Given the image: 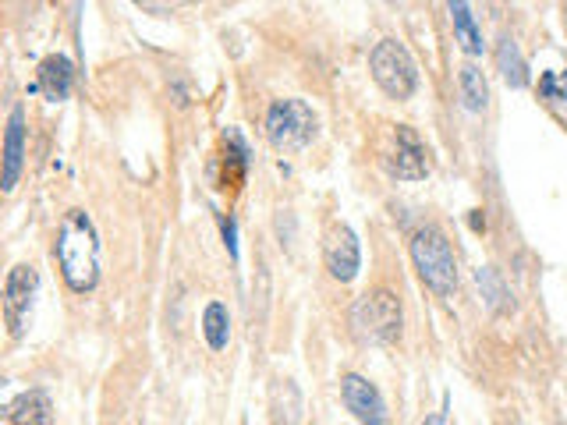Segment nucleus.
<instances>
[{
  "label": "nucleus",
  "mask_w": 567,
  "mask_h": 425,
  "mask_svg": "<svg viewBox=\"0 0 567 425\" xmlns=\"http://www.w3.org/2000/svg\"><path fill=\"white\" fill-rule=\"evenodd\" d=\"M54 259L64 284L75 294H89L100 284V234L86 209H68L57 224Z\"/></svg>",
  "instance_id": "f257e3e1"
},
{
  "label": "nucleus",
  "mask_w": 567,
  "mask_h": 425,
  "mask_svg": "<svg viewBox=\"0 0 567 425\" xmlns=\"http://www.w3.org/2000/svg\"><path fill=\"white\" fill-rule=\"evenodd\" d=\"M412 263L419 270L422 284L440 298H451L458 291V259L447 241V234L433 224H422L412 234Z\"/></svg>",
  "instance_id": "f03ea898"
},
{
  "label": "nucleus",
  "mask_w": 567,
  "mask_h": 425,
  "mask_svg": "<svg viewBox=\"0 0 567 425\" xmlns=\"http://www.w3.org/2000/svg\"><path fill=\"white\" fill-rule=\"evenodd\" d=\"M351 330L358 333V340L366 344H394L404 330V312L397 294L387 287L366 291L351 305Z\"/></svg>",
  "instance_id": "7ed1b4c3"
},
{
  "label": "nucleus",
  "mask_w": 567,
  "mask_h": 425,
  "mask_svg": "<svg viewBox=\"0 0 567 425\" xmlns=\"http://www.w3.org/2000/svg\"><path fill=\"white\" fill-rule=\"evenodd\" d=\"M263 128L277 153H298L316 139L319 117L305 100H273L270 110H266Z\"/></svg>",
  "instance_id": "20e7f679"
},
{
  "label": "nucleus",
  "mask_w": 567,
  "mask_h": 425,
  "mask_svg": "<svg viewBox=\"0 0 567 425\" xmlns=\"http://www.w3.org/2000/svg\"><path fill=\"white\" fill-rule=\"evenodd\" d=\"M369 71L390 100H408L419 89V68L401 39H380L369 54Z\"/></svg>",
  "instance_id": "39448f33"
},
{
  "label": "nucleus",
  "mask_w": 567,
  "mask_h": 425,
  "mask_svg": "<svg viewBox=\"0 0 567 425\" xmlns=\"http://www.w3.org/2000/svg\"><path fill=\"white\" fill-rule=\"evenodd\" d=\"M387 174L397 181H422L429 178L433 160H429V146L419 139L412 124H397L394 132V153L387 156Z\"/></svg>",
  "instance_id": "423d86ee"
},
{
  "label": "nucleus",
  "mask_w": 567,
  "mask_h": 425,
  "mask_svg": "<svg viewBox=\"0 0 567 425\" xmlns=\"http://www.w3.org/2000/svg\"><path fill=\"white\" fill-rule=\"evenodd\" d=\"M39 294V273L29 263L11 266L8 280H4V316H8L11 337H22L25 326L32 319V305Z\"/></svg>",
  "instance_id": "0eeeda50"
},
{
  "label": "nucleus",
  "mask_w": 567,
  "mask_h": 425,
  "mask_svg": "<svg viewBox=\"0 0 567 425\" xmlns=\"http://www.w3.org/2000/svg\"><path fill=\"white\" fill-rule=\"evenodd\" d=\"M341 397H344V408L362 425H390L387 401H383V394L376 390V383H369L366 376L348 372V376L341 379Z\"/></svg>",
  "instance_id": "6e6552de"
},
{
  "label": "nucleus",
  "mask_w": 567,
  "mask_h": 425,
  "mask_svg": "<svg viewBox=\"0 0 567 425\" xmlns=\"http://www.w3.org/2000/svg\"><path fill=\"white\" fill-rule=\"evenodd\" d=\"M323 263H327L330 277L348 284L358 277V266H362V252H358V238L348 224H334L323 238Z\"/></svg>",
  "instance_id": "1a4fd4ad"
},
{
  "label": "nucleus",
  "mask_w": 567,
  "mask_h": 425,
  "mask_svg": "<svg viewBox=\"0 0 567 425\" xmlns=\"http://www.w3.org/2000/svg\"><path fill=\"white\" fill-rule=\"evenodd\" d=\"M71 82H75V68H71V61L64 54H50V57L39 61L36 82L29 85V93H43L50 103H61V100H68Z\"/></svg>",
  "instance_id": "9d476101"
},
{
  "label": "nucleus",
  "mask_w": 567,
  "mask_h": 425,
  "mask_svg": "<svg viewBox=\"0 0 567 425\" xmlns=\"http://www.w3.org/2000/svg\"><path fill=\"white\" fill-rule=\"evenodd\" d=\"M25 163V110L11 107L8 117V135H4V192L18 185Z\"/></svg>",
  "instance_id": "9b49d317"
},
{
  "label": "nucleus",
  "mask_w": 567,
  "mask_h": 425,
  "mask_svg": "<svg viewBox=\"0 0 567 425\" xmlns=\"http://www.w3.org/2000/svg\"><path fill=\"white\" fill-rule=\"evenodd\" d=\"M8 425H54V401L47 390H25L8 408Z\"/></svg>",
  "instance_id": "f8f14e48"
},
{
  "label": "nucleus",
  "mask_w": 567,
  "mask_h": 425,
  "mask_svg": "<svg viewBox=\"0 0 567 425\" xmlns=\"http://www.w3.org/2000/svg\"><path fill=\"white\" fill-rule=\"evenodd\" d=\"M458 89H461V100L472 114H482V110L490 107V82L482 75V68H475L472 61H465L458 68Z\"/></svg>",
  "instance_id": "ddd939ff"
},
{
  "label": "nucleus",
  "mask_w": 567,
  "mask_h": 425,
  "mask_svg": "<svg viewBox=\"0 0 567 425\" xmlns=\"http://www.w3.org/2000/svg\"><path fill=\"white\" fill-rule=\"evenodd\" d=\"M447 11H451L454 36H458L461 50H465V54H472V57H479L482 50H486V39H482V29L475 25L472 8H468V4H447Z\"/></svg>",
  "instance_id": "4468645a"
},
{
  "label": "nucleus",
  "mask_w": 567,
  "mask_h": 425,
  "mask_svg": "<svg viewBox=\"0 0 567 425\" xmlns=\"http://www.w3.org/2000/svg\"><path fill=\"white\" fill-rule=\"evenodd\" d=\"M202 337L210 344V351H224L231 344V312L224 302H210L202 312Z\"/></svg>",
  "instance_id": "2eb2a0df"
},
{
  "label": "nucleus",
  "mask_w": 567,
  "mask_h": 425,
  "mask_svg": "<svg viewBox=\"0 0 567 425\" xmlns=\"http://www.w3.org/2000/svg\"><path fill=\"white\" fill-rule=\"evenodd\" d=\"M497 64H500V75L507 78V85H514V89H525V85H529V64H525V57H521L518 43H514L511 36L500 39Z\"/></svg>",
  "instance_id": "dca6fc26"
},
{
  "label": "nucleus",
  "mask_w": 567,
  "mask_h": 425,
  "mask_svg": "<svg viewBox=\"0 0 567 425\" xmlns=\"http://www.w3.org/2000/svg\"><path fill=\"white\" fill-rule=\"evenodd\" d=\"M539 100L567 124V68L564 71H543L539 75V85H536Z\"/></svg>",
  "instance_id": "f3484780"
},
{
  "label": "nucleus",
  "mask_w": 567,
  "mask_h": 425,
  "mask_svg": "<svg viewBox=\"0 0 567 425\" xmlns=\"http://www.w3.org/2000/svg\"><path fill=\"white\" fill-rule=\"evenodd\" d=\"M273 418H277V425H298V418H302V394L291 379H277V387H273Z\"/></svg>",
  "instance_id": "a211bd4d"
},
{
  "label": "nucleus",
  "mask_w": 567,
  "mask_h": 425,
  "mask_svg": "<svg viewBox=\"0 0 567 425\" xmlns=\"http://www.w3.org/2000/svg\"><path fill=\"white\" fill-rule=\"evenodd\" d=\"M475 284H479L482 298H486V305H490V309H504L507 298H511L507 284L497 277V270H490V266H486V270H475Z\"/></svg>",
  "instance_id": "6ab92c4d"
},
{
  "label": "nucleus",
  "mask_w": 567,
  "mask_h": 425,
  "mask_svg": "<svg viewBox=\"0 0 567 425\" xmlns=\"http://www.w3.org/2000/svg\"><path fill=\"white\" fill-rule=\"evenodd\" d=\"M220 234H224V245L231 252V259H238V227H234V217H220Z\"/></svg>",
  "instance_id": "aec40b11"
},
{
  "label": "nucleus",
  "mask_w": 567,
  "mask_h": 425,
  "mask_svg": "<svg viewBox=\"0 0 567 425\" xmlns=\"http://www.w3.org/2000/svg\"><path fill=\"white\" fill-rule=\"evenodd\" d=\"M422 425H447V415H443V411H436V415H429Z\"/></svg>",
  "instance_id": "412c9836"
}]
</instances>
